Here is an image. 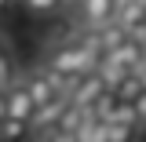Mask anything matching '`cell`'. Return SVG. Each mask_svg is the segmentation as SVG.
Listing matches in <instances>:
<instances>
[{
  "label": "cell",
  "mask_w": 146,
  "mask_h": 142,
  "mask_svg": "<svg viewBox=\"0 0 146 142\" xmlns=\"http://www.w3.org/2000/svg\"><path fill=\"white\" fill-rule=\"evenodd\" d=\"M44 69H51L58 80H66L70 84L73 77H80V73L95 69V55H91V44H88V33H77L66 36V40H58L51 51L44 55Z\"/></svg>",
  "instance_id": "6da1fadb"
},
{
  "label": "cell",
  "mask_w": 146,
  "mask_h": 142,
  "mask_svg": "<svg viewBox=\"0 0 146 142\" xmlns=\"http://www.w3.org/2000/svg\"><path fill=\"white\" fill-rule=\"evenodd\" d=\"M117 4L121 0H77V4H70L73 7V29L95 33V29L110 26L113 15H117Z\"/></svg>",
  "instance_id": "7a4b0ae2"
},
{
  "label": "cell",
  "mask_w": 146,
  "mask_h": 142,
  "mask_svg": "<svg viewBox=\"0 0 146 142\" xmlns=\"http://www.w3.org/2000/svg\"><path fill=\"white\" fill-rule=\"evenodd\" d=\"M22 80V88L29 91V98H33V106H48V102H55V98H66V80H58L51 69H44V66H36V69H29L26 77H18Z\"/></svg>",
  "instance_id": "3957f363"
},
{
  "label": "cell",
  "mask_w": 146,
  "mask_h": 142,
  "mask_svg": "<svg viewBox=\"0 0 146 142\" xmlns=\"http://www.w3.org/2000/svg\"><path fill=\"white\" fill-rule=\"evenodd\" d=\"M102 91H110L106 84H102V77H99L95 69H88V73H80V77H73L70 84H66V102L88 113V109L95 106L99 98H102Z\"/></svg>",
  "instance_id": "277c9868"
},
{
  "label": "cell",
  "mask_w": 146,
  "mask_h": 142,
  "mask_svg": "<svg viewBox=\"0 0 146 142\" xmlns=\"http://www.w3.org/2000/svg\"><path fill=\"white\" fill-rule=\"evenodd\" d=\"M4 98H7V120H22V124H33V98H29V91L22 88V80H15V84H7L4 88Z\"/></svg>",
  "instance_id": "5b68a950"
},
{
  "label": "cell",
  "mask_w": 146,
  "mask_h": 142,
  "mask_svg": "<svg viewBox=\"0 0 146 142\" xmlns=\"http://www.w3.org/2000/svg\"><path fill=\"white\" fill-rule=\"evenodd\" d=\"M110 62H117L124 73H139V69H143V62H146V44H143V40H135V36H128L124 44L110 55Z\"/></svg>",
  "instance_id": "8992f818"
},
{
  "label": "cell",
  "mask_w": 146,
  "mask_h": 142,
  "mask_svg": "<svg viewBox=\"0 0 146 142\" xmlns=\"http://www.w3.org/2000/svg\"><path fill=\"white\" fill-rule=\"evenodd\" d=\"M113 95H117V102H135L139 95H143V80H139V73H124L121 80H117V88H110Z\"/></svg>",
  "instance_id": "52a82bcc"
},
{
  "label": "cell",
  "mask_w": 146,
  "mask_h": 142,
  "mask_svg": "<svg viewBox=\"0 0 146 142\" xmlns=\"http://www.w3.org/2000/svg\"><path fill=\"white\" fill-rule=\"evenodd\" d=\"M15 55H11V48H7V40L0 36V88H7V84H15Z\"/></svg>",
  "instance_id": "ba28073f"
},
{
  "label": "cell",
  "mask_w": 146,
  "mask_h": 142,
  "mask_svg": "<svg viewBox=\"0 0 146 142\" xmlns=\"http://www.w3.org/2000/svg\"><path fill=\"white\" fill-rule=\"evenodd\" d=\"M33 127L22 124V120H0V142H22Z\"/></svg>",
  "instance_id": "9c48e42d"
},
{
  "label": "cell",
  "mask_w": 146,
  "mask_h": 142,
  "mask_svg": "<svg viewBox=\"0 0 146 142\" xmlns=\"http://www.w3.org/2000/svg\"><path fill=\"white\" fill-rule=\"evenodd\" d=\"M18 4H22V7H26V11H29V15H58V11H62V0H18Z\"/></svg>",
  "instance_id": "30bf717a"
},
{
  "label": "cell",
  "mask_w": 146,
  "mask_h": 142,
  "mask_svg": "<svg viewBox=\"0 0 146 142\" xmlns=\"http://www.w3.org/2000/svg\"><path fill=\"white\" fill-rule=\"evenodd\" d=\"M106 142H139V127L135 124H110Z\"/></svg>",
  "instance_id": "8fae6325"
},
{
  "label": "cell",
  "mask_w": 146,
  "mask_h": 142,
  "mask_svg": "<svg viewBox=\"0 0 146 142\" xmlns=\"http://www.w3.org/2000/svg\"><path fill=\"white\" fill-rule=\"evenodd\" d=\"M110 124H135V127H139L135 102H117V109H113V120H110Z\"/></svg>",
  "instance_id": "7c38bea8"
},
{
  "label": "cell",
  "mask_w": 146,
  "mask_h": 142,
  "mask_svg": "<svg viewBox=\"0 0 146 142\" xmlns=\"http://www.w3.org/2000/svg\"><path fill=\"white\" fill-rule=\"evenodd\" d=\"M135 117H139V131H143V127H146V91L135 98Z\"/></svg>",
  "instance_id": "4fadbf2b"
},
{
  "label": "cell",
  "mask_w": 146,
  "mask_h": 142,
  "mask_svg": "<svg viewBox=\"0 0 146 142\" xmlns=\"http://www.w3.org/2000/svg\"><path fill=\"white\" fill-rule=\"evenodd\" d=\"M0 120H7V98H4V91H0Z\"/></svg>",
  "instance_id": "5bb4252c"
},
{
  "label": "cell",
  "mask_w": 146,
  "mask_h": 142,
  "mask_svg": "<svg viewBox=\"0 0 146 142\" xmlns=\"http://www.w3.org/2000/svg\"><path fill=\"white\" fill-rule=\"evenodd\" d=\"M11 4H18V0H0V18L7 15V11H11Z\"/></svg>",
  "instance_id": "9a60e30c"
},
{
  "label": "cell",
  "mask_w": 146,
  "mask_h": 142,
  "mask_svg": "<svg viewBox=\"0 0 146 142\" xmlns=\"http://www.w3.org/2000/svg\"><path fill=\"white\" fill-rule=\"evenodd\" d=\"M139 80H143V88H146V62H143V69H139Z\"/></svg>",
  "instance_id": "2e32d148"
},
{
  "label": "cell",
  "mask_w": 146,
  "mask_h": 142,
  "mask_svg": "<svg viewBox=\"0 0 146 142\" xmlns=\"http://www.w3.org/2000/svg\"><path fill=\"white\" fill-rule=\"evenodd\" d=\"M73 4H77V0H73Z\"/></svg>",
  "instance_id": "e0dca14e"
},
{
  "label": "cell",
  "mask_w": 146,
  "mask_h": 142,
  "mask_svg": "<svg viewBox=\"0 0 146 142\" xmlns=\"http://www.w3.org/2000/svg\"><path fill=\"white\" fill-rule=\"evenodd\" d=\"M0 91H4V88H0Z\"/></svg>",
  "instance_id": "ac0fdd59"
}]
</instances>
